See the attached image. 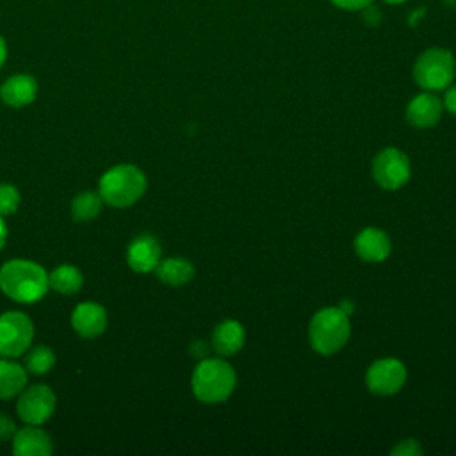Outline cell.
Wrapping results in <instances>:
<instances>
[{"label":"cell","instance_id":"9","mask_svg":"<svg viewBox=\"0 0 456 456\" xmlns=\"http://www.w3.org/2000/svg\"><path fill=\"white\" fill-rule=\"evenodd\" d=\"M404 381H406V367L403 365V362L395 358L376 360L365 374L367 388L378 395H392L399 392Z\"/></svg>","mask_w":456,"mask_h":456},{"label":"cell","instance_id":"4","mask_svg":"<svg viewBox=\"0 0 456 456\" xmlns=\"http://www.w3.org/2000/svg\"><path fill=\"white\" fill-rule=\"evenodd\" d=\"M351 335V324L347 314L340 308L319 310L308 326V337L312 347L319 354H333L342 349Z\"/></svg>","mask_w":456,"mask_h":456},{"label":"cell","instance_id":"10","mask_svg":"<svg viewBox=\"0 0 456 456\" xmlns=\"http://www.w3.org/2000/svg\"><path fill=\"white\" fill-rule=\"evenodd\" d=\"M71 328L82 338H96L107 328V312L100 303H78L71 314Z\"/></svg>","mask_w":456,"mask_h":456},{"label":"cell","instance_id":"1","mask_svg":"<svg viewBox=\"0 0 456 456\" xmlns=\"http://www.w3.org/2000/svg\"><path fill=\"white\" fill-rule=\"evenodd\" d=\"M48 289V274L37 262L14 258L0 267V290L16 303H36Z\"/></svg>","mask_w":456,"mask_h":456},{"label":"cell","instance_id":"15","mask_svg":"<svg viewBox=\"0 0 456 456\" xmlns=\"http://www.w3.org/2000/svg\"><path fill=\"white\" fill-rule=\"evenodd\" d=\"M442 102L431 93L417 94L406 107V119L417 128H429L442 116Z\"/></svg>","mask_w":456,"mask_h":456},{"label":"cell","instance_id":"18","mask_svg":"<svg viewBox=\"0 0 456 456\" xmlns=\"http://www.w3.org/2000/svg\"><path fill=\"white\" fill-rule=\"evenodd\" d=\"M157 278L171 287H180L185 285L187 281L192 280L194 276V265L180 256H171L166 260H160L157 267L153 269Z\"/></svg>","mask_w":456,"mask_h":456},{"label":"cell","instance_id":"21","mask_svg":"<svg viewBox=\"0 0 456 456\" xmlns=\"http://www.w3.org/2000/svg\"><path fill=\"white\" fill-rule=\"evenodd\" d=\"M102 205H103V200L100 192L84 191L73 198L71 214L77 221H91L98 217V214L102 212Z\"/></svg>","mask_w":456,"mask_h":456},{"label":"cell","instance_id":"16","mask_svg":"<svg viewBox=\"0 0 456 456\" xmlns=\"http://www.w3.org/2000/svg\"><path fill=\"white\" fill-rule=\"evenodd\" d=\"M244 328L237 321H223L212 333V346L221 356L235 354L244 346Z\"/></svg>","mask_w":456,"mask_h":456},{"label":"cell","instance_id":"19","mask_svg":"<svg viewBox=\"0 0 456 456\" xmlns=\"http://www.w3.org/2000/svg\"><path fill=\"white\" fill-rule=\"evenodd\" d=\"M84 285V274L71 264H62L48 274V287L59 294H77Z\"/></svg>","mask_w":456,"mask_h":456},{"label":"cell","instance_id":"25","mask_svg":"<svg viewBox=\"0 0 456 456\" xmlns=\"http://www.w3.org/2000/svg\"><path fill=\"white\" fill-rule=\"evenodd\" d=\"M374 0H331L333 5L344 9V11H362L367 5H370Z\"/></svg>","mask_w":456,"mask_h":456},{"label":"cell","instance_id":"14","mask_svg":"<svg viewBox=\"0 0 456 456\" xmlns=\"http://www.w3.org/2000/svg\"><path fill=\"white\" fill-rule=\"evenodd\" d=\"M388 235L379 228H365L354 239V251L365 262H383L390 255Z\"/></svg>","mask_w":456,"mask_h":456},{"label":"cell","instance_id":"5","mask_svg":"<svg viewBox=\"0 0 456 456\" xmlns=\"http://www.w3.org/2000/svg\"><path fill=\"white\" fill-rule=\"evenodd\" d=\"M456 75V62L449 50L429 48L420 53L413 66L415 82L426 91H442L451 86Z\"/></svg>","mask_w":456,"mask_h":456},{"label":"cell","instance_id":"12","mask_svg":"<svg viewBox=\"0 0 456 456\" xmlns=\"http://www.w3.org/2000/svg\"><path fill=\"white\" fill-rule=\"evenodd\" d=\"M53 444L50 435L36 424L20 428L12 436V454L16 456H50Z\"/></svg>","mask_w":456,"mask_h":456},{"label":"cell","instance_id":"17","mask_svg":"<svg viewBox=\"0 0 456 456\" xmlns=\"http://www.w3.org/2000/svg\"><path fill=\"white\" fill-rule=\"evenodd\" d=\"M27 387V369L12 358H0V399L9 401Z\"/></svg>","mask_w":456,"mask_h":456},{"label":"cell","instance_id":"6","mask_svg":"<svg viewBox=\"0 0 456 456\" xmlns=\"http://www.w3.org/2000/svg\"><path fill=\"white\" fill-rule=\"evenodd\" d=\"M34 338V324L23 312L0 315V356L16 358L25 354Z\"/></svg>","mask_w":456,"mask_h":456},{"label":"cell","instance_id":"22","mask_svg":"<svg viewBox=\"0 0 456 456\" xmlns=\"http://www.w3.org/2000/svg\"><path fill=\"white\" fill-rule=\"evenodd\" d=\"M20 207V191L12 183H0V216H11Z\"/></svg>","mask_w":456,"mask_h":456},{"label":"cell","instance_id":"11","mask_svg":"<svg viewBox=\"0 0 456 456\" xmlns=\"http://www.w3.org/2000/svg\"><path fill=\"white\" fill-rule=\"evenodd\" d=\"M160 255L162 249L159 240L150 233H142L130 242L126 249V262L132 271L146 274L157 267V264L160 262Z\"/></svg>","mask_w":456,"mask_h":456},{"label":"cell","instance_id":"2","mask_svg":"<svg viewBox=\"0 0 456 456\" xmlns=\"http://www.w3.org/2000/svg\"><path fill=\"white\" fill-rule=\"evenodd\" d=\"M146 185V175L137 166L118 164L102 175L98 182V192L103 203L116 208H125L142 198Z\"/></svg>","mask_w":456,"mask_h":456},{"label":"cell","instance_id":"13","mask_svg":"<svg viewBox=\"0 0 456 456\" xmlns=\"http://www.w3.org/2000/svg\"><path fill=\"white\" fill-rule=\"evenodd\" d=\"M37 96V82L34 77L18 73L0 86V100L14 109L30 105Z\"/></svg>","mask_w":456,"mask_h":456},{"label":"cell","instance_id":"26","mask_svg":"<svg viewBox=\"0 0 456 456\" xmlns=\"http://www.w3.org/2000/svg\"><path fill=\"white\" fill-rule=\"evenodd\" d=\"M444 107H445L452 116H456V86H452V87L447 89L445 98H444Z\"/></svg>","mask_w":456,"mask_h":456},{"label":"cell","instance_id":"7","mask_svg":"<svg viewBox=\"0 0 456 456\" xmlns=\"http://www.w3.org/2000/svg\"><path fill=\"white\" fill-rule=\"evenodd\" d=\"M57 408L55 392L43 383L25 387L16 401V413L25 424H45Z\"/></svg>","mask_w":456,"mask_h":456},{"label":"cell","instance_id":"27","mask_svg":"<svg viewBox=\"0 0 456 456\" xmlns=\"http://www.w3.org/2000/svg\"><path fill=\"white\" fill-rule=\"evenodd\" d=\"M5 239H7V224L4 221V216H0V251L5 244Z\"/></svg>","mask_w":456,"mask_h":456},{"label":"cell","instance_id":"23","mask_svg":"<svg viewBox=\"0 0 456 456\" xmlns=\"http://www.w3.org/2000/svg\"><path fill=\"white\" fill-rule=\"evenodd\" d=\"M390 452L397 454V456H417V454L422 452V447H420V444L417 440L408 438V440L399 442Z\"/></svg>","mask_w":456,"mask_h":456},{"label":"cell","instance_id":"24","mask_svg":"<svg viewBox=\"0 0 456 456\" xmlns=\"http://www.w3.org/2000/svg\"><path fill=\"white\" fill-rule=\"evenodd\" d=\"M16 431H18V428H16L14 420H12L9 415L0 413V440H2V442L12 440V436H14Z\"/></svg>","mask_w":456,"mask_h":456},{"label":"cell","instance_id":"28","mask_svg":"<svg viewBox=\"0 0 456 456\" xmlns=\"http://www.w3.org/2000/svg\"><path fill=\"white\" fill-rule=\"evenodd\" d=\"M5 57H7V46H5V41H4V37L0 36V68L4 66V62H5Z\"/></svg>","mask_w":456,"mask_h":456},{"label":"cell","instance_id":"8","mask_svg":"<svg viewBox=\"0 0 456 456\" xmlns=\"http://www.w3.org/2000/svg\"><path fill=\"white\" fill-rule=\"evenodd\" d=\"M372 176L376 183L387 191H395L410 180V160L397 148L379 151L372 162Z\"/></svg>","mask_w":456,"mask_h":456},{"label":"cell","instance_id":"29","mask_svg":"<svg viewBox=\"0 0 456 456\" xmlns=\"http://www.w3.org/2000/svg\"><path fill=\"white\" fill-rule=\"evenodd\" d=\"M387 4H403V2H406V0H385Z\"/></svg>","mask_w":456,"mask_h":456},{"label":"cell","instance_id":"3","mask_svg":"<svg viewBox=\"0 0 456 456\" xmlns=\"http://www.w3.org/2000/svg\"><path fill=\"white\" fill-rule=\"evenodd\" d=\"M237 383L235 370L221 358L201 360L192 372V392L196 399L207 404L223 403L230 397Z\"/></svg>","mask_w":456,"mask_h":456},{"label":"cell","instance_id":"20","mask_svg":"<svg viewBox=\"0 0 456 456\" xmlns=\"http://www.w3.org/2000/svg\"><path fill=\"white\" fill-rule=\"evenodd\" d=\"M55 360H57L55 353L48 346H36V347L25 351L23 367L27 369V372L41 376L53 369Z\"/></svg>","mask_w":456,"mask_h":456}]
</instances>
